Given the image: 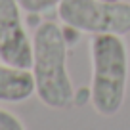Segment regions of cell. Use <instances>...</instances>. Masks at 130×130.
<instances>
[{"label":"cell","instance_id":"obj_5","mask_svg":"<svg viewBox=\"0 0 130 130\" xmlns=\"http://www.w3.org/2000/svg\"><path fill=\"white\" fill-rule=\"evenodd\" d=\"M35 94V77L31 69L15 67L0 59V102L21 103Z\"/></svg>","mask_w":130,"mask_h":130},{"label":"cell","instance_id":"obj_8","mask_svg":"<svg viewBox=\"0 0 130 130\" xmlns=\"http://www.w3.org/2000/svg\"><path fill=\"white\" fill-rule=\"evenodd\" d=\"M111 2H117V0H111Z\"/></svg>","mask_w":130,"mask_h":130},{"label":"cell","instance_id":"obj_7","mask_svg":"<svg viewBox=\"0 0 130 130\" xmlns=\"http://www.w3.org/2000/svg\"><path fill=\"white\" fill-rule=\"evenodd\" d=\"M0 130H27V126L17 115L0 107Z\"/></svg>","mask_w":130,"mask_h":130},{"label":"cell","instance_id":"obj_2","mask_svg":"<svg viewBox=\"0 0 130 130\" xmlns=\"http://www.w3.org/2000/svg\"><path fill=\"white\" fill-rule=\"evenodd\" d=\"M90 105L100 117H115L122 109L130 77V50L122 35L90 38Z\"/></svg>","mask_w":130,"mask_h":130},{"label":"cell","instance_id":"obj_3","mask_svg":"<svg viewBox=\"0 0 130 130\" xmlns=\"http://www.w3.org/2000/svg\"><path fill=\"white\" fill-rule=\"evenodd\" d=\"M57 15L67 29L90 37L130 32V0H61Z\"/></svg>","mask_w":130,"mask_h":130},{"label":"cell","instance_id":"obj_6","mask_svg":"<svg viewBox=\"0 0 130 130\" xmlns=\"http://www.w3.org/2000/svg\"><path fill=\"white\" fill-rule=\"evenodd\" d=\"M61 0H19L23 12L27 13H42L52 8H57Z\"/></svg>","mask_w":130,"mask_h":130},{"label":"cell","instance_id":"obj_1","mask_svg":"<svg viewBox=\"0 0 130 130\" xmlns=\"http://www.w3.org/2000/svg\"><path fill=\"white\" fill-rule=\"evenodd\" d=\"M69 42L54 21H42L32 35L35 94L50 109H67L75 102V88L67 69Z\"/></svg>","mask_w":130,"mask_h":130},{"label":"cell","instance_id":"obj_4","mask_svg":"<svg viewBox=\"0 0 130 130\" xmlns=\"http://www.w3.org/2000/svg\"><path fill=\"white\" fill-rule=\"evenodd\" d=\"M19 0H0V59L15 67L31 69L32 37L21 17Z\"/></svg>","mask_w":130,"mask_h":130}]
</instances>
